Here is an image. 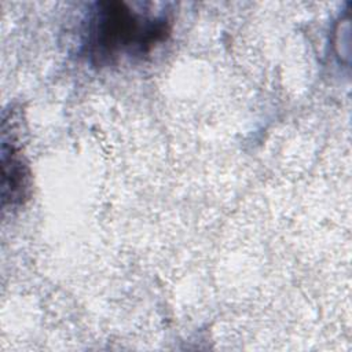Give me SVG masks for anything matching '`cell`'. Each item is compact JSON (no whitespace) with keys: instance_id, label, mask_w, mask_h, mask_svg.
Wrapping results in <instances>:
<instances>
[{"instance_id":"1","label":"cell","mask_w":352,"mask_h":352,"mask_svg":"<svg viewBox=\"0 0 352 352\" xmlns=\"http://www.w3.org/2000/svg\"><path fill=\"white\" fill-rule=\"evenodd\" d=\"M169 33L164 15L142 14L120 1H100L88 16L84 50L92 63L109 66L148 55Z\"/></svg>"},{"instance_id":"2","label":"cell","mask_w":352,"mask_h":352,"mask_svg":"<svg viewBox=\"0 0 352 352\" xmlns=\"http://www.w3.org/2000/svg\"><path fill=\"white\" fill-rule=\"evenodd\" d=\"M29 173L26 165L19 157V151L11 146L8 153L3 150V198L11 205L22 202L26 197Z\"/></svg>"}]
</instances>
